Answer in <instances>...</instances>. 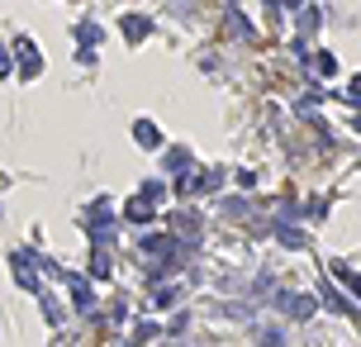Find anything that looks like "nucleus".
Returning <instances> with one entry per match:
<instances>
[]
</instances>
